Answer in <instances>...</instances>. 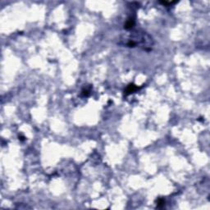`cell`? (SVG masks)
Returning a JSON list of instances; mask_svg holds the SVG:
<instances>
[{
	"mask_svg": "<svg viewBox=\"0 0 210 210\" xmlns=\"http://www.w3.org/2000/svg\"><path fill=\"white\" fill-rule=\"evenodd\" d=\"M165 205V200L163 199H158L157 201V207L161 209V208L164 207Z\"/></svg>",
	"mask_w": 210,
	"mask_h": 210,
	"instance_id": "3",
	"label": "cell"
},
{
	"mask_svg": "<svg viewBox=\"0 0 210 210\" xmlns=\"http://www.w3.org/2000/svg\"><path fill=\"white\" fill-rule=\"evenodd\" d=\"M83 93V95H85V96H89L90 95V90H84L82 91Z\"/></svg>",
	"mask_w": 210,
	"mask_h": 210,
	"instance_id": "4",
	"label": "cell"
},
{
	"mask_svg": "<svg viewBox=\"0 0 210 210\" xmlns=\"http://www.w3.org/2000/svg\"><path fill=\"white\" fill-rule=\"evenodd\" d=\"M134 25H135V21H134V19L133 18H129L128 20L126 21L124 27H125V29H126V30H130V29H131L133 27Z\"/></svg>",
	"mask_w": 210,
	"mask_h": 210,
	"instance_id": "2",
	"label": "cell"
},
{
	"mask_svg": "<svg viewBox=\"0 0 210 210\" xmlns=\"http://www.w3.org/2000/svg\"><path fill=\"white\" fill-rule=\"evenodd\" d=\"M138 89H139V88L136 86V85H135L134 84H131V85H128L127 88H126V94H131V93L135 92V90H138Z\"/></svg>",
	"mask_w": 210,
	"mask_h": 210,
	"instance_id": "1",
	"label": "cell"
}]
</instances>
